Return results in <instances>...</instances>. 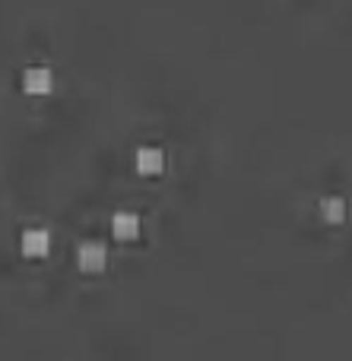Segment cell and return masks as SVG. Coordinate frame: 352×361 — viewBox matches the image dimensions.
<instances>
[{
  "label": "cell",
  "instance_id": "obj_1",
  "mask_svg": "<svg viewBox=\"0 0 352 361\" xmlns=\"http://www.w3.org/2000/svg\"><path fill=\"white\" fill-rule=\"evenodd\" d=\"M23 89L29 95H48L54 89V76L48 67H32L23 73Z\"/></svg>",
  "mask_w": 352,
  "mask_h": 361
},
{
  "label": "cell",
  "instance_id": "obj_5",
  "mask_svg": "<svg viewBox=\"0 0 352 361\" xmlns=\"http://www.w3.org/2000/svg\"><path fill=\"white\" fill-rule=\"evenodd\" d=\"M111 231L121 241H133V238L140 235V216L137 212H118V216L111 219Z\"/></svg>",
  "mask_w": 352,
  "mask_h": 361
},
{
  "label": "cell",
  "instance_id": "obj_2",
  "mask_svg": "<svg viewBox=\"0 0 352 361\" xmlns=\"http://www.w3.org/2000/svg\"><path fill=\"white\" fill-rule=\"evenodd\" d=\"M51 250V235L44 228L23 231V254L25 257H44Z\"/></svg>",
  "mask_w": 352,
  "mask_h": 361
},
{
  "label": "cell",
  "instance_id": "obj_4",
  "mask_svg": "<svg viewBox=\"0 0 352 361\" xmlns=\"http://www.w3.org/2000/svg\"><path fill=\"white\" fill-rule=\"evenodd\" d=\"M162 169H165L162 149H156V146H143V149L137 152V171L140 175H159Z\"/></svg>",
  "mask_w": 352,
  "mask_h": 361
},
{
  "label": "cell",
  "instance_id": "obj_3",
  "mask_svg": "<svg viewBox=\"0 0 352 361\" xmlns=\"http://www.w3.org/2000/svg\"><path fill=\"white\" fill-rule=\"evenodd\" d=\"M76 260H80V267L86 269V273H99V269L105 267V247H102L99 241H86L80 247V254H76Z\"/></svg>",
  "mask_w": 352,
  "mask_h": 361
},
{
  "label": "cell",
  "instance_id": "obj_6",
  "mask_svg": "<svg viewBox=\"0 0 352 361\" xmlns=\"http://www.w3.org/2000/svg\"><path fill=\"white\" fill-rule=\"evenodd\" d=\"M324 219H327V222H340L343 219V203L340 200H324Z\"/></svg>",
  "mask_w": 352,
  "mask_h": 361
}]
</instances>
